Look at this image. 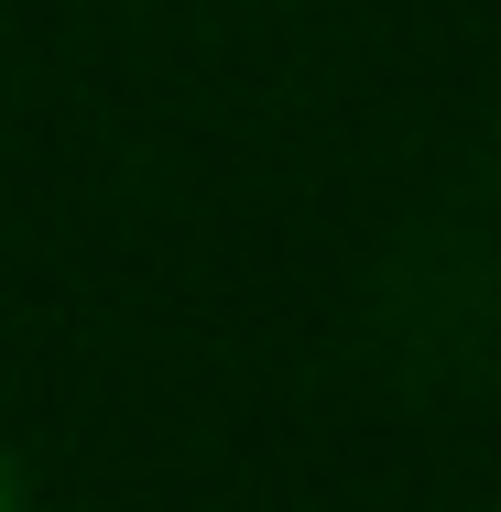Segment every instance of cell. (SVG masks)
<instances>
[{"instance_id": "cell-1", "label": "cell", "mask_w": 501, "mask_h": 512, "mask_svg": "<svg viewBox=\"0 0 501 512\" xmlns=\"http://www.w3.org/2000/svg\"><path fill=\"white\" fill-rule=\"evenodd\" d=\"M0 502H11V458H0Z\"/></svg>"}]
</instances>
